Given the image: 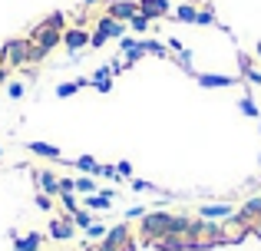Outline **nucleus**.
<instances>
[{
    "instance_id": "obj_38",
    "label": "nucleus",
    "mask_w": 261,
    "mask_h": 251,
    "mask_svg": "<svg viewBox=\"0 0 261 251\" xmlns=\"http://www.w3.org/2000/svg\"><path fill=\"white\" fill-rule=\"evenodd\" d=\"M166 46H169V50H172V53H182V50H185V46H182V40H178V37H172V40H169Z\"/></svg>"
},
{
    "instance_id": "obj_4",
    "label": "nucleus",
    "mask_w": 261,
    "mask_h": 251,
    "mask_svg": "<svg viewBox=\"0 0 261 251\" xmlns=\"http://www.w3.org/2000/svg\"><path fill=\"white\" fill-rule=\"evenodd\" d=\"M46 232H50V238H53V241H70L73 235H76V225H73L70 215H60V218H50Z\"/></svg>"
},
{
    "instance_id": "obj_28",
    "label": "nucleus",
    "mask_w": 261,
    "mask_h": 251,
    "mask_svg": "<svg viewBox=\"0 0 261 251\" xmlns=\"http://www.w3.org/2000/svg\"><path fill=\"white\" fill-rule=\"evenodd\" d=\"M195 23L198 26H215V13H212L208 7H202V10H198V17H195Z\"/></svg>"
},
{
    "instance_id": "obj_15",
    "label": "nucleus",
    "mask_w": 261,
    "mask_h": 251,
    "mask_svg": "<svg viewBox=\"0 0 261 251\" xmlns=\"http://www.w3.org/2000/svg\"><path fill=\"white\" fill-rule=\"evenodd\" d=\"M106 245H113V248H122V245H129V241H133V235H129V225L126 221H122V225H116V228H109L106 232Z\"/></svg>"
},
{
    "instance_id": "obj_11",
    "label": "nucleus",
    "mask_w": 261,
    "mask_h": 251,
    "mask_svg": "<svg viewBox=\"0 0 261 251\" xmlns=\"http://www.w3.org/2000/svg\"><path fill=\"white\" fill-rule=\"evenodd\" d=\"M33 182L40 185V192H46V195H60V179L50 172V169H37V172H33Z\"/></svg>"
},
{
    "instance_id": "obj_29",
    "label": "nucleus",
    "mask_w": 261,
    "mask_h": 251,
    "mask_svg": "<svg viewBox=\"0 0 261 251\" xmlns=\"http://www.w3.org/2000/svg\"><path fill=\"white\" fill-rule=\"evenodd\" d=\"M43 23H46V26H53V30H66V17H63L60 10H57V13H50Z\"/></svg>"
},
{
    "instance_id": "obj_47",
    "label": "nucleus",
    "mask_w": 261,
    "mask_h": 251,
    "mask_svg": "<svg viewBox=\"0 0 261 251\" xmlns=\"http://www.w3.org/2000/svg\"><path fill=\"white\" fill-rule=\"evenodd\" d=\"M258 126H261V123H258Z\"/></svg>"
},
{
    "instance_id": "obj_43",
    "label": "nucleus",
    "mask_w": 261,
    "mask_h": 251,
    "mask_svg": "<svg viewBox=\"0 0 261 251\" xmlns=\"http://www.w3.org/2000/svg\"><path fill=\"white\" fill-rule=\"evenodd\" d=\"M83 4H86V7H93V4H99V0H83Z\"/></svg>"
},
{
    "instance_id": "obj_30",
    "label": "nucleus",
    "mask_w": 261,
    "mask_h": 251,
    "mask_svg": "<svg viewBox=\"0 0 261 251\" xmlns=\"http://www.w3.org/2000/svg\"><path fill=\"white\" fill-rule=\"evenodd\" d=\"M23 93H27L23 83H17V79H13V83H7V96H10V99H23Z\"/></svg>"
},
{
    "instance_id": "obj_24",
    "label": "nucleus",
    "mask_w": 261,
    "mask_h": 251,
    "mask_svg": "<svg viewBox=\"0 0 261 251\" xmlns=\"http://www.w3.org/2000/svg\"><path fill=\"white\" fill-rule=\"evenodd\" d=\"M126 26H129L133 33H149V26H152V20H149V17H142V13H136V17L129 20Z\"/></svg>"
},
{
    "instance_id": "obj_35",
    "label": "nucleus",
    "mask_w": 261,
    "mask_h": 251,
    "mask_svg": "<svg viewBox=\"0 0 261 251\" xmlns=\"http://www.w3.org/2000/svg\"><path fill=\"white\" fill-rule=\"evenodd\" d=\"M99 175H102V179H113V182H119V172H116V165H99Z\"/></svg>"
},
{
    "instance_id": "obj_6",
    "label": "nucleus",
    "mask_w": 261,
    "mask_h": 251,
    "mask_svg": "<svg viewBox=\"0 0 261 251\" xmlns=\"http://www.w3.org/2000/svg\"><path fill=\"white\" fill-rule=\"evenodd\" d=\"M109 17L113 20H122V23H129V20L139 13V0H109Z\"/></svg>"
},
{
    "instance_id": "obj_25",
    "label": "nucleus",
    "mask_w": 261,
    "mask_h": 251,
    "mask_svg": "<svg viewBox=\"0 0 261 251\" xmlns=\"http://www.w3.org/2000/svg\"><path fill=\"white\" fill-rule=\"evenodd\" d=\"M238 109H242L248 119H261V113H258V106H255V99H251V96H242V99H238Z\"/></svg>"
},
{
    "instance_id": "obj_40",
    "label": "nucleus",
    "mask_w": 261,
    "mask_h": 251,
    "mask_svg": "<svg viewBox=\"0 0 261 251\" xmlns=\"http://www.w3.org/2000/svg\"><path fill=\"white\" fill-rule=\"evenodd\" d=\"M60 192H73V179H60Z\"/></svg>"
},
{
    "instance_id": "obj_44",
    "label": "nucleus",
    "mask_w": 261,
    "mask_h": 251,
    "mask_svg": "<svg viewBox=\"0 0 261 251\" xmlns=\"http://www.w3.org/2000/svg\"><path fill=\"white\" fill-rule=\"evenodd\" d=\"M255 235H261V221H258V225H255Z\"/></svg>"
},
{
    "instance_id": "obj_20",
    "label": "nucleus",
    "mask_w": 261,
    "mask_h": 251,
    "mask_svg": "<svg viewBox=\"0 0 261 251\" xmlns=\"http://www.w3.org/2000/svg\"><path fill=\"white\" fill-rule=\"evenodd\" d=\"M258 215H261V199H251L248 205H245L242 212L235 215V218H238V221H251V218H258Z\"/></svg>"
},
{
    "instance_id": "obj_41",
    "label": "nucleus",
    "mask_w": 261,
    "mask_h": 251,
    "mask_svg": "<svg viewBox=\"0 0 261 251\" xmlns=\"http://www.w3.org/2000/svg\"><path fill=\"white\" fill-rule=\"evenodd\" d=\"M0 83H7V70H4V66H0Z\"/></svg>"
},
{
    "instance_id": "obj_36",
    "label": "nucleus",
    "mask_w": 261,
    "mask_h": 251,
    "mask_svg": "<svg viewBox=\"0 0 261 251\" xmlns=\"http://www.w3.org/2000/svg\"><path fill=\"white\" fill-rule=\"evenodd\" d=\"M245 79H248V83H255V86H261V73L255 70V66H248V70H245Z\"/></svg>"
},
{
    "instance_id": "obj_5",
    "label": "nucleus",
    "mask_w": 261,
    "mask_h": 251,
    "mask_svg": "<svg viewBox=\"0 0 261 251\" xmlns=\"http://www.w3.org/2000/svg\"><path fill=\"white\" fill-rule=\"evenodd\" d=\"M63 46L76 57L80 50H86V46H89V33L83 30V26H66V30H63Z\"/></svg>"
},
{
    "instance_id": "obj_39",
    "label": "nucleus",
    "mask_w": 261,
    "mask_h": 251,
    "mask_svg": "<svg viewBox=\"0 0 261 251\" xmlns=\"http://www.w3.org/2000/svg\"><path fill=\"white\" fill-rule=\"evenodd\" d=\"M238 66H242V73L251 66V57H248V53H238Z\"/></svg>"
},
{
    "instance_id": "obj_46",
    "label": "nucleus",
    "mask_w": 261,
    "mask_h": 251,
    "mask_svg": "<svg viewBox=\"0 0 261 251\" xmlns=\"http://www.w3.org/2000/svg\"><path fill=\"white\" fill-rule=\"evenodd\" d=\"M258 162H261V155H258Z\"/></svg>"
},
{
    "instance_id": "obj_17",
    "label": "nucleus",
    "mask_w": 261,
    "mask_h": 251,
    "mask_svg": "<svg viewBox=\"0 0 261 251\" xmlns=\"http://www.w3.org/2000/svg\"><path fill=\"white\" fill-rule=\"evenodd\" d=\"M99 165H102V162H96L93 155H80V159H73V169H80L83 175H99Z\"/></svg>"
},
{
    "instance_id": "obj_10",
    "label": "nucleus",
    "mask_w": 261,
    "mask_h": 251,
    "mask_svg": "<svg viewBox=\"0 0 261 251\" xmlns=\"http://www.w3.org/2000/svg\"><path fill=\"white\" fill-rule=\"evenodd\" d=\"M113 199H116L113 188H102V192H96V195H86L83 205L89 212H109V208H113Z\"/></svg>"
},
{
    "instance_id": "obj_26",
    "label": "nucleus",
    "mask_w": 261,
    "mask_h": 251,
    "mask_svg": "<svg viewBox=\"0 0 261 251\" xmlns=\"http://www.w3.org/2000/svg\"><path fill=\"white\" fill-rule=\"evenodd\" d=\"M106 232H109V228L102 225V221H93V225L86 228V238H93V241H102V238H106Z\"/></svg>"
},
{
    "instance_id": "obj_42",
    "label": "nucleus",
    "mask_w": 261,
    "mask_h": 251,
    "mask_svg": "<svg viewBox=\"0 0 261 251\" xmlns=\"http://www.w3.org/2000/svg\"><path fill=\"white\" fill-rule=\"evenodd\" d=\"M255 53H258V60H261V40H258V43H255Z\"/></svg>"
},
{
    "instance_id": "obj_3",
    "label": "nucleus",
    "mask_w": 261,
    "mask_h": 251,
    "mask_svg": "<svg viewBox=\"0 0 261 251\" xmlns=\"http://www.w3.org/2000/svg\"><path fill=\"white\" fill-rule=\"evenodd\" d=\"M30 40L43 53H50V50H57V46L63 43V30H53V26H46V23H37V26H33V33H30Z\"/></svg>"
},
{
    "instance_id": "obj_32",
    "label": "nucleus",
    "mask_w": 261,
    "mask_h": 251,
    "mask_svg": "<svg viewBox=\"0 0 261 251\" xmlns=\"http://www.w3.org/2000/svg\"><path fill=\"white\" fill-rule=\"evenodd\" d=\"M33 202H37V208H43V212H53V195L40 192V195H37V199H33Z\"/></svg>"
},
{
    "instance_id": "obj_12",
    "label": "nucleus",
    "mask_w": 261,
    "mask_h": 251,
    "mask_svg": "<svg viewBox=\"0 0 261 251\" xmlns=\"http://www.w3.org/2000/svg\"><path fill=\"white\" fill-rule=\"evenodd\" d=\"M89 86H93L96 93H113V70H109V63L99 66V70L89 76Z\"/></svg>"
},
{
    "instance_id": "obj_1",
    "label": "nucleus",
    "mask_w": 261,
    "mask_h": 251,
    "mask_svg": "<svg viewBox=\"0 0 261 251\" xmlns=\"http://www.w3.org/2000/svg\"><path fill=\"white\" fill-rule=\"evenodd\" d=\"M126 30H129V26L122 23V20H113L106 13V17L96 20V30L89 33V46H93V50H99V46H106L109 40H122V37H126Z\"/></svg>"
},
{
    "instance_id": "obj_19",
    "label": "nucleus",
    "mask_w": 261,
    "mask_h": 251,
    "mask_svg": "<svg viewBox=\"0 0 261 251\" xmlns=\"http://www.w3.org/2000/svg\"><path fill=\"white\" fill-rule=\"evenodd\" d=\"M172 17H175V20H182V23H195V17H198V7H195V4H178Z\"/></svg>"
},
{
    "instance_id": "obj_27",
    "label": "nucleus",
    "mask_w": 261,
    "mask_h": 251,
    "mask_svg": "<svg viewBox=\"0 0 261 251\" xmlns=\"http://www.w3.org/2000/svg\"><path fill=\"white\" fill-rule=\"evenodd\" d=\"M60 202H63L66 215H73V212L80 208V202H76V195H73V192H60Z\"/></svg>"
},
{
    "instance_id": "obj_23",
    "label": "nucleus",
    "mask_w": 261,
    "mask_h": 251,
    "mask_svg": "<svg viewBox=\"0 0 261 251\" xmlns=\"http://www.w3.org/2000/svg\"><path fill=\"white\" fill-rule=\"evenodd\" d=\"M139 43H142V50L152 53V57H169V46L159 43V40H139Z\"/></svg>"
},
{
    "instance_id": "obj_16",
    "label": "nucleus",
    "mask_w": 261,
    "mask_h": 251,
    "mask_svg": "<svg viewBox=\"0 0 261 251\" xmlns=\"http://www.w3.org/2000/svg\"><path fill=\"white\" fill-rule=\"evenodd\" d=\"M73 192H80V195H96V192H99V185H96V175H80V179H73Z\"/></svg>"
},
{
    "instance_id": "obj_45",
    "label": "nucleus",
    "mask_w": 261,
    "mask_h": 251,
    "mask_svg": "<svg viewBox=\"0 0 261 251\" xmlns=\"http://www.w3.org/2000/svg\"><path fill=\"white\" fill-rule=\"evenodd\" d=\"M0 159H4V146H0Z\"/></svg>"
},
{
    "instance_id": "obj_13",
    "label": "nucleus",
    "mask_w": 261,
    "mask_h": 251,
    "mask_svg": "<svg viewBox=\"0 0 261 251\" xmlns=\"http://www.w3.org/2000/svg\"><path fill=\"white\" fill-rule=\"evenodd\" d=\"M198 218H205V221L235 218V208H231V205H202V208H198Z\"/></svg>"
},
{
    "instance_id": "obj_37",
    "label": "nucleus",
    "mask_w": 261,
    "mask_h": 251,
    "mask_svg": "<svg viewBox=\"0 0 261 251\" xmlns=\"http://www.w3.org/2000/svg\"><path fill=\"white\" fill-rule=\"evenodd\" d=\"M142 215H146V208H142V205H133L126 212V218H142Z\"/></svg>"
},
{
    "instance_id": "obj_21",
    "label": "nucleus",
    "mask_w": 261,
    "mask_h": 251,
    "mask_svg": "<svg viewBox=\"0 0 261 251\" xmlns=\"http://www.w3.org/2000/svg\"><path fill=\"white\" fill-rule=\"evenodd\" d=\"M122 57H126V70H129V66H136V63H139L142 57H146V50H142V43L136 40V46H129V50H122Z\"/></svg>"
},
{
    "instance_id": "obj_9",
    "label": "nucleus",
    "mask_w": 261,
    "mask_h": 251,
    "mask_svg": "<svg viewBox=\"0 0 261 251\" xmlns=\"http://www.w3.org/2000/svg\"><path fill=\"white\" fill-rule=\"evenodd\" d=\"M10 241H13V251H40L43 235H40V232H27V235L10 232Z\"/></svg>"
},
{
    "instance_id": "obj_31",
    "label": "nucleus",
    "mask_w": 261,
    "mask_h": 251,
    "mask_svg": "<svg viewBox=\"0 0 261 251\" xmlns=\"http://www.w3.org/2000/svg\"><path fill=\"white\" fill-rule=\"evenodd\" d=\"M129 188H133V192H155L152 182H142V179H129Z\"/></svg>"
},
{
    "instance_id": "obj_14",
    "label": "nucleus",
    "mask_w": 261,
    "mask_h": 251,
    "mask_svg": "<svg viewBox=\"0 0 261 251\" xmlns=\"http://www.w3.org/2000/svg\"><path fill=\"white\" fill-rule=\"evenodd\" d=\"M27 152L40 155V159H63V152H60V146H53V142H27Z\"/></svg>"
},
{
    "instance_id": "obj_7",
    "label": "nucleus",
    "mask_w": 261,
    "mask_h": 251,
    "mask_svg": "<svg viewBox=\"0 0 261 251\" xmlns=\"http://www.w3.org/2000/svg\"><path fill=\"white\" fill-rule=\"evenodd\" d=\"M195 79L202 90H228V86L238 83L235 76H225V73H195Z\"/></svg>"
},
{
    "instance_id": "obj_33",
    "label": "nucleus",
    "mask_w": 261,
    "mask_h": 251,
    "mask_svg": "<svg viewBox=\"0 0 261 251\" xmlns=\"http://www.w3.org/2000/svg\"><path fill=\"white\" fill-rule=\"evenodd\" d=\"M116 172H119V179H133V162H129V159L116 162Z\"/></svg>"
},
{
    "instance_id": "obj_8",
    "label": "nucleus",
    "mask_w": 261,
    "mask_h": 251,
    "mask_svg": "<svg viewBox=\"0 0 261 251\" xmlns=\"http://www.w3.org/2000/svg\"><path fill=\"white\" fill-rule=\"evenodd\" d=\"M169 10H172L169 0H139V13H142V17H149V20L169 17Z\"/></svg>"
},
{
    "instance_id": "obj_22",
    "label": "nucleus",
    "mask_w": 261,
    "mask_h": 251,
    "mask_svg": "<svg viewBox=\"0 0 261 251\" xmlns=\"http://www.w3.org/2000/svg\"><path fill=\"white\" fill-rule=\"evenodd\" d=\"M70 218H73V225H76V228H83V232H86V228H89V225L96 221L93 215H89V208H76V212H73Z\"/></svg>"
},
{
    "instance_id": "obj_2",
    "label": "nucleus",
    "mask_w": 261,
    "mask_h": 251,
    "mask_svg": "<svg viewBox=\"0 0 261 251\" xmlns=\"http://www.w3.org/2000/svg\"><path fill=\"white\" fill-rule=\"evenodd\" d=\"M30 50H33L30 37L7 40V43L0 46V66H27V63H30Z\"/></svg>"
},
{
    "instance_id": "obj_34",
    "label": "nucleus",
    "mask_w": 261,
    "mask_h": 251,
    "mask_svg": "<svg viewBox=\"0 0 261 251\" xmlns=\"http://www.w3.org/2000/svg\"><path fill=\"white\" fill-rule=\"evenodd\" d=\"M175 57H178V63H182V70H185V73H195V70H192V53H189V50L175 53Z\"/></svg>"
},
{
    "instance_id": "obj_18",
    "label": "nucleus",
    "mask_w": 261,
    "mask_h": 251,
    "mask_svg": "<svg viewBox=\"0 0 261 251\" xmlns=\"http://www.w3.org/2000/svg\"><path fill=\"white\" fill-rule=\"evenodd\" d=\"M83 86H89L86 76H83V79H70V83H60V86H57V96H60V99H70L73 93H80Z\"/></svg>"
}]
</instances>
